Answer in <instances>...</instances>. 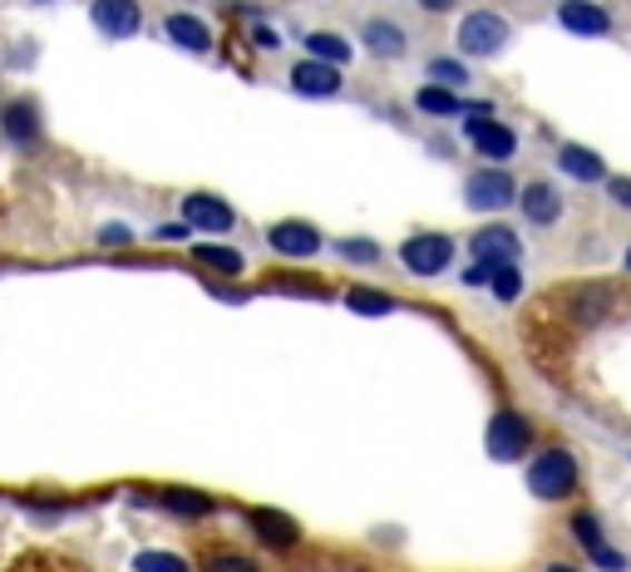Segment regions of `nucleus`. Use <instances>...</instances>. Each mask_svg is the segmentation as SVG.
I'll return each mask as SVG.
<instances>
[{
  "label": "nucleus",
  "mask_w": 631,
  "mask_h": 572,
  "mask_svg": "<svg viewBox=\"0 0 631 572\" xmlns=\"http://www.w3.org/2000/svg\"><path fill=\"white\" fill-rule=\"evenodd\" d=\"M203 572H262V568L243 553H213L208 563H203Z\"/></svg>",
  "instance_id": "30"
},
{
  "label": "nucleus",
  "mask_w": 631,
  "mask_h": 572,
  "mask_svg": "<svg viewBox=\"0 0 631 572\" xmlns=\"http://www.w3.org/2000/svg\"><path fill=\"white\" fill-rule=\"evenodd\" d=\"M415 109L430 114V119H454V114H469V105L459 99V89H444V85L415 89Z\"/></svg>",
  "instance_id": "19"
},
{
  "label": "nucleus",
  "mask_w": 631,
  "mask_h": 572,
  "mask_svg": "<svg viewBox=\"0 0 631 572\" xmlns=\"http://www.w3.org/2000/svg\"><path fill=\"white\" fill-rule=\"evenodd\" d=\"M134 572H188L178 553H158V548H148V553L134 558Z\"/></svg>",
  "instance_id": "25"
},
{
  "label": "nucleus",
  "mask_w": 631,
  "mask_h": 572,
  "mask_svg": "<svg viewBox=\"0 0 631 572\" xmlns=\"http://www.w3.org/2000/svg\"><path fill=\"white\" fill-rule=\"evenodd\" d=\"M489 286H493V296H499V302H519V292H523V277H519V267H493Z\"/></svg>",
  "instance_id": "26"
},
{
  "label": "nucleus",
  "mask_w": 631,
  "mask_h": 572,
  "mask_svg": "<svg viewBox=\"0 0 631 572\" xmlns=\"http://www.w3.org/2000/svg\"><path fill=\"white\" fill-rule=\"evenodd\" d=\"M430 79L444 89H464L469 85V70L459 60H430Z\"/></svg>",
  "instance_id": "27"
},
{
  "label": "nucleus",
  "mask_w": 631,
  "mask_h": 572,
  "mask_svg": "<svg viewBox=\"0 0 631 572\" xmlns=\"http://www.w3.org/2000/svg\"><path fill=\"white\" fill-rule=\"evenodd\" d=\"M450 6H454V0H424V10H430V16H444Z\"/></svg>",
  "instance_id": "35"
},
{
  "label": "nucleus",
  "mask_w": 631,
  "mask_h": 572,
  "mask_svg": "<svg viewBox=\"0 0 631 572\" xmlns=\"http://www.w3.org/2000/svg\"><path fill=\"white\" fill-rule=\"evenodd\" d=\"M164 30H168V40H174L178 50H188V55H208L213 50V30L203 26L198 16H188V10H174V16L164 20Z\"/></svg>",
  "instance_id": "15"
},
{
  "label": "nucleus",
  "mask_w": 631,
  "mask_h": 572,
  "mask_svg": "<svg viewBox=\"0 0 631 572\" xmlns=\"http://www.w3.org/2000/svg\"><path fill=\"white\" fill-rule=\"evenodd\" d=\"M489 460H499V464H513V460H523L528 454V444H533V425L519 415V410H499V415L489 420Z\"/></svg>",
  "instance_id": "3"
},
{
  "label": "nucleus",
  "mask_w": 631,
  "mask_h": 572,
  "mask_svg": "<svg viewBox=\"0 0 631 572\" xmlns=\"http://www.w3.org/2000/svg\"><path fill=\"white\" fill-rule=\"evenodd\" d=\"M89 20H95L99 36L129 40V36H139L144 10H139V0H95V6H89Z\"/></svg>",
  "instance_id": "8"
},
{
  "label": "nucleus",
  "mask_w": 631,
  "mask_h": 572,
  "mask_svg": "<svg viewBox=\"0 0 631 572\" xmlns=\"http://www.w3.org/2000/svg\"><path fill=\"white\" fill-rule=\"evenodd\" d=\"M164 509L183 513V519H208L217 503H213L208 494H193V489H168V494H164Z\"/></svg>",
  "instance_id": "23"
},
{
  "label": "nucleus",
  "mask_w": 631,
  "mask_h": 572,
  "mask_svg": "<svg viewBox=\"0 0 631 572\" xmlns=\"http://www.w3.org/2000/svg\"><path fill=\"white\" fill-rule=\"evenodd\" d=\"M469 252H474V262H484V267H513V262L523 257V243L513 227L493 223V227H479L474 237H469Z\"/></svg>",
  "instance_id": "6"
},
{
  "label": "nucleus",
  "mask_w": 631,
  "mask_h": 572,
  "mask_svg": "<svg viewBox=\"0 0 631 572\" xmlns=\"http://www.w3.org/2000/svg\"><path fill=\"white\" fill-rule=\"evenodd\" d=\"M528 489L543 503L568 499L572 489H578V460H572L562 444H548V450L533 454V464H528Z\"/></svg>",
  "instance_id": "1"
},
{
  "label": "nucleus",
  "mask_w": 631,
  "mask_h": 572,
  "mask_svg": "<svg viewBox=\"0 0 631 572\" xmlns=\"http://www.w3.org/2000/svg\"><path fill=\"white\" fill-rule=\"evenodd\" d=\"M267 243H272V252H282V257H296V262H306V257H316L321 247V233L312 223H296V217H286V223H277L267 233Z\"/></svg>",
  "instance_id": "10"
},
{
  "label": "nucleus",
  "mask_w": 631,
  "mask_h": 572,
  "mask_svg": "<svg viewBox=\"0 0 631 572\" xmlns=\"http://www.w3.org/2000/svg\"><path fill=\"white\" fill-rule=\"evenodd\" d=\"M464 134H469V144L479 148V158H489V164H503V158L519 154V134H513L509 124L489 119V114H474V119L464 124Z\"/></svg>",
  "instance_id": "5"
},
{
  "label": "nucleus",
  "mask_w": 631,
  "mask_h": 572,
  "mask_svg": "<svg viewBox=\"0 0 631 572\" xmlns=\"http://www.w3.org/2000/svg\"><path fill=\"white\" fill-rule=\"evenodd\" d=\"M548 572H572V568H568V563H553V568H548Z\"/></svg>",
  "instance_id": "36"
},
{
  "label": "nucleus",
  "mask_w": 631,
  "mask_h": 572,
  "mask_svg": "<svg viewBox=\"0 0 631 572\" xmlns=\"http://www.w3.org/2000/svg\"><path fill=\"white\" fill-rule=\"evenodd\" d=\"M158 237H188V223H168V227H158Z\"/></svg>",
  "instance_id": "34"
},
{
  "label": "nucleus",
  "mask_w": 631,
  "mask_h": 572,
  "mask_svg": "<svg viewBox=\"0 0 631 572\" xmlns=\"http://www.w3.org/2000/svg\"><path fill=\"white\" fill-rule=\"evenodd\" d=\"M509 20L493 16V10H474V16L459 20V50L474 55V60H489V55H499L503 45H509Z\"/></svg>",
  "instance_id": "2"
},
{
  "label": "nucleus",
  "mask_w": 631,
  "mask_h": 572,
  "mask_svg": "<svg viewBox=\"0 0 631 572\" xmlns=\"http://www.w3.org/2000/svg\"><path fill=\"white\" fill-rule=\"evenodd\" d=\"M361 40L371 45L375 55H385V60H400V55H405V30L390 26V20H371V26L361 30Z\"/></svg>",
  "instance_id": "20"
},
{
  "label": "nucleus",
  "mask_w": 631,
  "mask_h": 572,
  "mask_svg": "<svg viewBox=\"0 0 631 572\" xmlns=\"http://www.w3.org/2000/svg\"><path fill=\"white\" fill-rule=\"evenodd\" d=\"M572 538H578V543L588 548V553H597V548H607V543H602V523H597L592 513H578V519H572Z\"/></svg>",
  "instance_id": "28"
},
{
  "label": "nucleus",
  "mask_w": 631,
  "mask_h": 572,
  "mask_svg": "<svg viewBox=\"0 0 631 572\" xmlns=\"http://www.w3.org/2000/svg\"><path fill=\"white\" fill-rule=\"evenodd\" d=\"M592 563L602 568V572H627V558L617 553V548H597V553H592Z\"/></svg>",
  "instance_id": "32"
},
{
  "label": "nucleus",
  "mask_w": 631,
  "mask_h": 572,
  "mask_svg": "<svg viewBox=\"0 0 631 572\" xmlns=\"http://www.w3.org/2000/svg\"><path fill=\"white\" fill-rule=\"evenodd\" d=\"M306 50H312V60H321V65H346L351 60V40L346 36H331V30H316V36H306Z\"/></svg>",
  "instance_id": "21"
},
{
  "label": "nucleus",
  "mask_w": 631,
  "mask_h": 572,
  "mask_svg": "<svg viewBox=\"0 0 631 572\" xmlns=\"http://www.w3.org/2000/svg\"><path fill=\"white\" fill-rule=\"evenodd\" d=\"M193 257H198L203 267L223 272V277H237V272L247 267V262H243V252H237V247H217V243H198V247H193Z\"/></svg>",
  "instance_id": "22"
},
{
  "label": "nucleus",
  "mask_w": 631,
  "mask_h": 572,
  "mask_svg": "<svg viewBox=\"0 0 631 572\" xmlns=\"http://www.w3.org/2000/svg\"><path fill=\"white\" fill-rule=\"evenodd\" d=\"M0 129H6L10 144L20 148H36L40 144V114H36V99H10L0 109Z\"/></svg>",
  "instance_id": "12"
},
{
  "label": "nucleus",
  "mask_w": 631,
  "mask_h": 572,
  "mask_svg": "<svg viewBox=\"0 0 631 572\" xmlns=\"http://www.w3.org/2000/svg\"><path fill=\"white\" fill-rule=\"evenodd\" d=\"M183 223L198 227V233H208V237H217V233H233L237 213L227 208L223 198H213V193H188V198H183Z\"/></svg>",
  "instance_id": "9"
},
{
  "label": "nucleus",
  "mask_w": 631,
  "mask_h": 572,
  "mask_svg": "<svg viewBox=\"0 0 631 572\" xmlns=\"http://www.w3.org/2000/svg\"><path fill=\"white\" fill-rule=\"evenodd\" d=\"M292 89L306 99H331V95H341V70L321 60H302V65H292Z\"/></svg>",
  "instance_id": "11"
},
{
  "label": "nucleus",
  "mask_w": 631,
  "mask_h": 572,
  "mask_svg": "<svg viewBox=\"0 0 631 572\" xmlns=\"http://www.w3.org/2000/svg\"><path fill=\"white\" fill-rule=\"evenodd\" d=\"M400 262H405L415 277H440V272H450V262H454V243L444 233H415L405 247H400Z\"/></svg>",
  "instance_id": "4"
},
{
  "label": "nucleus",
  "mask_w": 631,
  "mask_h": 572,
  "mask_svg": "<svg viewBox=\"0 0 631 572\" xmlns=\"http://www.w3.org/2000/svg\"><path fill=\"white\" fill-rule=\"evenodd\" d=\"M627 272H631V247H627Z\"/></svg>",
  "instance_id": "37"
},
{
  "label": "nucleus",
  "mask_w": 631,
  "mask_h": 572,
  "mask_svg": "<svg viewBox=\"0 0 631 572\" xmlns=\"http://www.w3.org/2000/svg\"><path fill=\"white\" fill-rule=\"evenodd\" d=\"M602 183H607V198L622 213H631V178H602Z\"/></svg>",
  "instance_id": "31"
},
{
  "label": "nucleus",
  "mask_w": 631,
  "mask_h": 572,
  "mask_svg": "<svg viewBox=\"0 0 631 572\" xmlns=\"http://www.w3.org/2000/svg\"><path fill=\"white\" fill-rule=\"evenodd\" d=\"M612 306H617L612 286H602V282L578 286V292H572V326H602L607 316H612Z\"/></svg>",
  "instance_id": "13"
},
{
  "label": "nucleus",
  "mask_w": 631,
  "mask_h": 572,
  "mask_svg": "<svg viewBox=\"0 0 631 572\" xmlns=\"http://www.w3.org/2000/svg\"><path fill=\"white\" fill-rule=\"evenodd\" d=\"M513 193H519V188H513V178L503 174V168H479V174L464 183V203H469L474 213H499V208H509Z\"/></svg>",
  "instance_id": "7"
},
{
  "label": "nucleus",
  "mask_w": 631,
  "mask_h": 572,
  "mask_svg": "<svg viewBox=\"0 0 631 572\" xmlns=\"http://www.w3.org/2000/svg\"><path fill=\"white\" fill-rule=\"evenodd\" d=\"M558 20H562V30H572V36H607V30H612V16H607L597 0H562Z\"/></svg>",
  "instance_id": "14"
},
{
  "label": "nucleus",
  "mask_w": 631,
  "mask_h": 572,
  "mask_svg": "<svg viewBox=\"0 0 631 572\" xmlns=\"http://www.w3.org/2000/svg\"><path fill=\"white\" fill-rule=\"evenodd\" d=\"M247 529L262 538L267 548H292L296 538H302V529H296L286 513H277V509H252L247 513Z\"/></svg>",
  "instance_id": "17"
},
{
  "label": "nucleus",
  "mask_w": 631,
  "mask_h": 572,
  "mask_svg": "<svg viewBox=\"0 0 631 572\" xmlns=\"http://www.w3.org/2000/svg\"><path fill=\"white\" fill-rule=\"evenodd\" d=\"M99 237H105V243H129V227H105Z\"/></svg>",
  "instance_id": "33"
},
{
  "label": "nucleus",
  "mask_w": 631,
  "mask_h": 572,
  "mask_svg": "<svg viewBox=\"0 0 631 572\" xmlns=\"http://www.w3.org/2000/svg\"><path fill=\"white\" fill-rule=\"evenodd\" d=\"M36 6H50V0H36Z\"/></svg>",
  "instance_id": "38"
},
{
  "label": "nucleus",
  "mask_w": 631,
  "mask_h": 572,
  "mask_svg": "<svg viewBox=\"0 0 631 572\" xmlns=\"http://www.w3.org/2000/svg\"><path fill=\"white\" fill-rule=\"evenodd\" d=\"M519 203H523V217L533 227H553L562 217V193L553 188V183H528Z\"/></svg>",
  "instance_id": "16"
},
{
  "label": "nucleus",
  "mask_w": 631,
  "mask_h": 572,
  "mask_svg": "<svg viewBox=\"0 0 631 572\" xmlns=\"http://www.w3.org/2000/svg\"><path fill=\"white\" fill-rule=\"evenodd\" d=\"M558 168L568 178H578V183H602L607 178V164L592 154V148H582V144H562L558 148Z\"/></svg>",
  "instance_id": "18"
},
{
  "label": "nucleus",
  "mask_w": 631,
  "mask_h": 572,
  "mask_svg": "<svg viewBox=\"0 0 631 572\" xmlns=\"http://www.w3.org/2000/svg\"><path fill=\"white\" fill-rule=\"evenodd\" d=\"M346 302H351V312H361V316H390L395 312V302H390L385 292H365V286H351Z\"/></svg>",
  "instance_id": "24"
},
{
  "label": "nucleus",
  "mask_w": 631,
  "mask_h": 572,
  "mask_svg": "<svg viewBox=\"0 0 631 572\" xmlns=\"http://www.w3.org/2000/svg\"><path fill=\"white\" fill-rule=\"evenodd\" d=\"M336 252L346 262H381V247H375L371 237H346V243H336Z\"/></svg>",
  "instance_id": "29"
}]
</instances>
